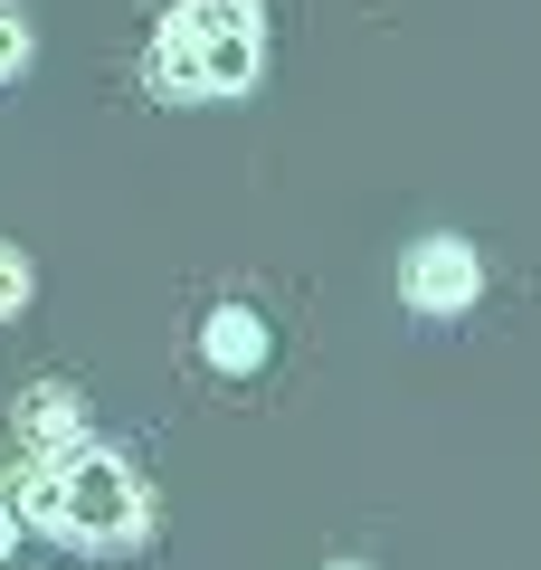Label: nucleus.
Masks as SVG:
<instances>
[{
    "label": "nucleus",
    "instance_id": "obj_1",
    "mask_svg": "<svg viewBox=\"0 0 541 570\" xmlns=\"http://www.w3.org/2000/svg\"><path fill=\"white\" fill-rule=\"evenodd\" d=\"M10 513L39 523V532H58V542H77V551H105V561H124V551L153 542V494H142L134 456L96 448V438H77V448H58V456H29Z\"/></svg>",
    "mask_w": 541,
    "mask_h": 570
},
{
    "label": "nucleus",
    "instance_id": "obj_9",
    "mask_svg": "<svg viewBox=\"0 0 541 570\" xmlns=\"http://www.w3.org/2000/svg\"><path fill=\"white\" fill-rule=\"evenodd\" d=\"M333 570H361V561H333Z\"/></svg>",
    "mask_w": 541,
    "mask_h": 570
},
{
    "label": "nucleus",
    "instance_id": "obj_7",
    "mask_svg": "<svg viewBox=\"0 0 541 570\" xmlns=\"http://www.w3.org/2000/svg\"><path fill=\"white\" fill-rule=\"evenodd\" d=\"M20 67H29V20L10 10V0H0V86L20 77Z\"/></svg>",
    "mask_w": 541,
    "mask_h": 570
},
{
    "label": "nucleus",
    "instance_id": "obj_6",
    "mask_svg": "<svg viewBox=\"0 0 541 570\" xmlns=\"http://www.w3.org/2000/svg\"><path fill=\"white\" fill-rule=\"evenodd\" d=\"M29 285H39V276H29V257H20V247H0V324L29 305Z\"/></svg>",
    "mask_w": 541,
    "mask_h": 570
},
{
    "label": "nucleus",
    "instance_id": "obj_4",
    "mask_svg": "<svg viewBox=\"0 0 541 570\" xmlns=\"http://www.w3.org/2000/svg\"><path fill=\"white\" fill-rule=\"evenodd\" d=\"M77 438H86V409H77V390H67V381L20 390V448L29 456H58V448H77Z\"/></svg>",
    "mask_w": 541,
    "mask_h": 570
},
{
    "label": "nucleus",
    "instance_id": "obj_2",
    "mask_svg": "<svg viewBox=\"0 0 541 570\" xmlns=\"http://www.w3.org/2000/svg\"><path fill=\"white\" fill-rule=\"evenodd\" d=\"M266 67V20L257 0H161V29H153V86L180 105H209V96H247Z\"/></svg>",
    "mask_w": 541,
    "mask_h": 570
},
{
    "label": "nucleus",
    "instance_id": "obj_8",
    "mask_svg": "<svg viewBox=\"0 0 541 570\" xmlns=\"http://www.w3.org/2000/svg\"><path fill=\"white\" fill-rule=\"evenodd\" d=\"M10 542H20V513H10V504H0V561H10Z\"/></svg>",
    "mask_w": 541,
    "mask_h": 570
},
{
    "label": "nucleus",
    "instance_id": "obj_5",
    "mask_svg": "<svg viewBox=\"0 0 541 570\" xmlns=\"http://www.w3.org/2000/svg\"><path fill=\"white\" fill-rule=\"evenodd\" d=\"M200 352H209V371H257L266 362V314L257 305H219L200 324Z\"/></svg>",
    "mask_w": 541,
    "mask_h": 570
},
{
    "label": "nucleus",
    "instance_id": "obj_3",
    "mask_svg": "<svg viewBox=\"0 0 541 570\" xmlns=\"http://www.w3.org/2000/svg\"><path fill=\"white\" fill-rule=\"evenodd\" d=\"M400 295L419 314H465L484 295V266H475V247L465 238H419L409 247V266H400Z\"/></svg>",
    "mask_w": 541,
    "mask_h": 570
}]
</instances>
